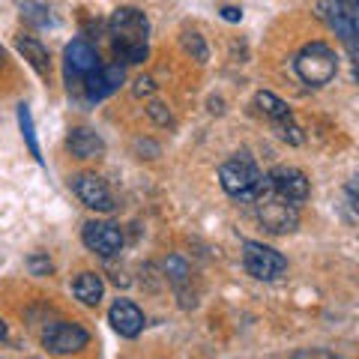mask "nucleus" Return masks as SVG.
<instances>
[{"mask_svg": "<svg viewBox=\"0 0 359 359\" xmlns=\"http://www.w3.org/2000/svg\"><path fill=\"white\" fill-rule=\"evenodd\" d=\"M111 36H114V54L123 63H141L147 60L150 45H147V33H150V21L141 9L135 6H123L111 15Z\"/></svg>", "mask_w": 359, "mask_h": 359, "instance_id": "obj_1", "label": "nucleus"}, {"mask_svg": "<svg viewBox=\"0 0 359 359\" xmlns=\"http://www.w3.org/2000/svg\"><path fill=\"white\" fill-rule=\"evenodd\" d=\"M219 180H222L224 192L231 198H240V201H255L266 183V177L257 171V165L249 156H233V159H228L219 168Z\"/></svg>", "mask_w": 359, "mask_h": 359, "instance_id": "obj_2", "label": "nucleus"}, {"mask_svg": "<svg viewBox=\"0 0 359 359\" xmlns=\"http://www.w3.org/2000/svg\"><path fill=\"white\" fill-rule=\"evenodd\" d=\"M294 66H297V75L309 87H323V84L332 81L335 72H339V57H335V51L330 48V45L311 42L297 54Z\"/></svg>", "mask_w": 359, "mask_h": 359, "instance_id": "obj_3", "label": "nucleus"}, {"mask_svg": "<svg viewBox=\"0 0 359 359\" xmlns=\"http://www.w3.org/2000/svg\"><path fill=\"white\" fill-rule=\"evenodd\" d=\"M255 204H257V219H261V224L269 233H290L299 224L297 204L278 198L273 189H269V183H264L261 195L255 198Z\"/></svg>", "mask_w": 359, "mask_h": 359, "instance_id": "obj_4", "label": "nucleus"}, {"mask_svg": "<svg viewBox=\"0 0 359 359\" xmlns=\"http://www.w3.org/2000/svg\"><path fill=\"white\" fill-rule=\"evenodd\" d=\"M243 266L257 282H273V278H278L287 269V261L276 249H269V245L249 240L243 245Z\"/></svg>", "mask_w": 359, "mask_h": 359, "instance_id": "obj_5", "label": "nucleus"}, {"mask_svg": "<svg viewBox=\"0 0 359 359\" xmlns=\"http://www.w3.org/2000/svg\"><path fill=\"white\" fill-rule=\"evenodd\" d=\"M320 9H323V18L330 21V27L339 33L341 42L353 51L356 27H359V0H323Z\"/></svg>", "mask_w": 359, "mask_h": 359, "instance_id": "obj_6", "label": "nucleus"}, {"mask_svg": "<svg viewBox=\"0 0 359 359\" xmlns=\"http://www.w3.org/2000/svg\"><path fill=\"white\" fill-rule=\"evenodd\" d=\"M42 341H45V347H48L51 353L66 356V353H78L81 347H87L90 335H87V330H84V327H78V323H69V320H54V323H48V327H45Z\"/></svg>", "mask_w": 359, "mask_h": 359, "instance_id": "obj_7", "label": "nucleus"}, {"mask_svg": "<svg viewBox=\"0 0 359 359\" xmlns=\"http://www.w3.org/2000/svg\"><path fill=\"white\" fill-rule=\"evenodd\" d=\"M266 183L278 198L290 201V204H302V201L309 198V177L302 171H297V168H287V165L273 168L266 177Z\"/></svg>", "mask_w": 359, "mask_h": 359, "instance_id": "obj_8", "label": "nucleus"}, {"mask_svg": "<svg viewBox=\"0 0 359 359\" xmlns=\"http://www.w3.org/2000/svg\"><path fill=\"white\" fill-rule=\"evenodd\" d=\"M81 240L90 252H96L102 257H111L123 249V231L111 222H87L81 231Z\"/></svg>", "mask_w": 359, "mask_h": 359, "instance_id": "obj_9", "label": "nucleus"}, {"mask_svg": "<svg viewBox=\"0 0 359 359\" xmlns=\"http://www.w3.org/2000/svg\"><path fill=\"white\" fill-rule=\"evenodd\" d=\"M72 189H75V195L81 198L84 207L99 210V212H111V210H114V198H111V192H108V186H105L102 177H96V174H78L72 180Z\"/></svg>", "mask_w": 359, "mask_h": 359, "instance_id": "obj_10", "label": "nucleus"}, {"mask_svg": "<svg viewBox=\"0 0 359 359\" xmlns=\"http://www.w3.org/2000/svg\"><path fill=\"white\" fill-rule=\"evenodd\" d=\"M123 78H126V72H123L120 63H111V66H96L90 75H84V93L90 102H99V99H108L114 90H120Z\"/></svg>", "mask_w": 359, "mask_h": 359, "instance_id": "obj_11", "label": "nucleus"}, {"mask_svg": "<svg viewBox=\"0 0 359 359\" xmlns=\"http://www.w3.org/2000/svg\"><path fill=\"white\" fill-rule=\"evenodd\" d=\"M108 320L123 339H135V335L144 330V311L129 299H117L108 311Z\"/></svg>", "mask_w": 359, "mask_h": 359, "instance_id": "obj_12", "label": "nucleus"}, {"mask_svg": "<svg viewBox=\"0 0 359 359\" xmlns=\"http://www.w3.org/2000/svg\"><path fill=\"white\" fill-rule=\"evenodd\" d=\"M99 66V54L90 42L84 39H75L66 45V69L72 75H90Z\"/></svg>", "mask_w": 359, "mask_h": 359, "instance_id": "obj_13", "label": "nucleus"}, {"mask_svg": "<svg viewBox=\"0 0 359 359\" xmlns=\"http://www.w3.org/2000/svg\"><path fill=\"white\" fill-rule=\"evenodd\" d=\"M66 147H69V153L78 156V159H96V156L105 153V141L99 138L93 129L78 126V129L69 132V138H66Z\"/></svg>", "mask_w": 359, "mask_h": 359, "instance_id": "obj_14", "label": "nucleus"}, {"mask_svg": "<svg viewBox=\"0 0 359 359\" xmlns=\"http://www.w3.org/2000/svg\"><path fill=\"white\" fill-rule=\"evenodd\" d=\"M75 297L84 302V306H99L105 297V285H102V276H96V273H81L75 278Z\"/></svg>", "mask_w": 359, "mask_h": 359, "instance_id": "obj_15", "label": "nucleus"}, {"mask_svg": "<svg viewBox=\"0 0 359 359\" xmlns=\"http://www.w3.org/2000/svg\"><path fill=\"white\" fill-rule=\"evenodd\" d=\"M18 51L25 54V60H30V66L36 72H48V51L42 48V42L39 39H33V36H18Z\"/></svg>", "mask_w": 359, "mask_h": 359, "instance_id": "obj_16", "label": "nucleus"}, {"mask_svg": "<svg viewBox=\"0 0 359 359\" xmlns=\"http://www.w3.org/2000/svg\"><path fill=\"white\" fill-rule=\"evenodd\" d=\"M255 105L261 108L269 120H276V123H285V120H290V108H287V105H285L278 96L266 93V90H261V93L255 96Z\"/></svg>", "mask_w": 359, "mask_h": 359, "instance_id": "obj_17", "label": "nucleus"}, {"mask_svg": "<svg viewBox=\"0 0 359 359\" xmlns=\"http://www.w3.org/2000/svg\"><path fill=\"white\" fill-rule=\"evenodd\" d=\"M21 15H25L27 25H36V27L51 25V9L45 6L42 0H25V4H21Z\"/></svg>", "mask_w": 359, "mask_h": 359, "instance_id": "obj_18", "label": "nucleus"}, {"mask_svg": "<svg viewBox=\"0 0 359 359\" xmlns=\"http://www.w3.org/2000/svg\"><path fill=\"white\" fill-rule=\"evenodd\" d=\"M18 126H21V135H25V141H27V147H30V156H36V162H42L39 144H36V132H33V117H30V108L27 105H18Z\"/></svg>", "mask_w": 359, "mask_h": 359, "instance_id": "obj_19", "label": "nucleus"}, {"mask_svg": "<svg viewBox=\"0 0 359 359\" xmlns=\"http://www.w3.org/2000/svg\"><path fill=\"white\" fill-rule=\"evenodd\" d=\"M165 273H168V278H171L174 285H180L189 276V266H186V261H180V257H168V261H165Z\"/></svg>", "mask_w": 359, "mask_h": 359, "instance_id": "obj_20", "label": "nucleus"}, {"mask_svg": "<svg viewBox=\"0 0 359 359\" xmlns=\"http://www.w3.org/2000/svg\"><path fill=\"white\" fill-rule=\"evenodd\" d=\"M183 48H186L189 54H195V60H198V63H204V60H207V48H204V42H201L198 33H186Z\"/></svg>", "mask_w": 359, "mask_h": 359, "instance_id": "obj_21", "label": "nucleus"}, {"mask_svg": "<svg viewBox=\"0 0 359 359\" xmlns=\"http://www.w3.org/2000/svg\"><path fill=\"white\" fill-rule=\"evenodd\" d=\"M278 129H282V138L290 141L297 147V144H302V135H299V126H294V120H285V123H276Z\"/></svg>", "mask_w": 359, "mask_h": 359, "instance_id": "obj_22", "label": "nucleus"}, {"mask_svg": "<svg viewBox=\"0 0 359 359\" xmlns=\"http://www.w3.org/2000/svg\"><path fill=\"white\" fill-rule=\"evenodd\" d=\"M150 117L156 120V123H162V126H168V123H171V114H168V111H165V105H159V102H153L150 108Z\"/></svg>", "mask_w": 359, "mask_h": 359, "instance_id": "obj_23", "label": "nucleus"}, {"mask_svg": "<svg viewBox=\"0 0 359 359\" xmlns=\"http://www.w3.org/2000/svg\"><path fill=\"white\" fill-rule=\"evenodd\" d=\"M30 269H33V273H48V269H51V261H45V257H39V255H33L30 257Z\"/></svg>", "mask_w": 359, "mask_h": 359, "instance_id": "obj_24", "label": "nucleus"}, {"mask_svg": "<svg viewBox=\"0 0 359 359\" xmlns=\"http://www.w3.org/2000/svg\"><path fill=\"white\" fill-rule=\"evenodd\" d=\"M294 359H339V356L327 353V351H302V353H297Z\"/></svg>", "mask_w": 359, "mask_h": 359, "instance_id": "obj_25", "label": "nucleus"}, {"mask_svg": "<svg viewBox=\"0 0 359 359\" xmlns=\"http://www.w3.org/2000/svg\"><path fill=\"white\" fill-rule=\"evenodd\" d=\"M153 93V81L150 78H138L135 81V96H150Z\"/></svg>", "mask_w": 359, "mask_h": 359, "instance_id": "obj_26", "label": "nucleus"}, {"mask_svg": "<svg viewBox=\"0 0 359 359\" xmlns=\"http://www.w3.org/2000/svg\"><path fill=\"white\" fill-rule=\"evenodd\" d=\"M222 18H224V21H240V18H243V9H237V6H224V9H222Z\"/></svg>", "mask_w": 359, "mask_h": 359, "instance_id": "obj_27", "label": "nucleus"}, {"mask_svg": "<svg viewBox=\"0 0 359 359\" xmlns=\"http://www.w3.org/2000/svg\"><path fill=\"white\" fill-rule=\"evenodd\" d=\"M4 339H6V323L0 320V341H4Z\"/></svg>", "mask_w": 359, "mask_h": 359, "instance_id": "obj_28", "label": "nucleus"}, {"mask_svg": "<svg viewBox=\"0 0 359 359\" xmlns=\"http://www.w3.org/2000/svg\"><path fill=\"white\" fill-rule=\"evenodd\" d=\"M0 63H4V48H0Z\"/></svg>", "mask_w": 359, "mask_h": 359, "instance_id": "obj_29", "label": "nucleus"}]
</instances>
